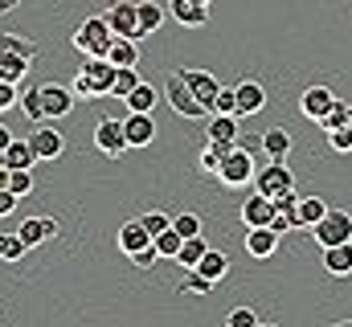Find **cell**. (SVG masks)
Here are the masks:
<instances>
[{
    "label": "cell",
    "mask_w": 352,
    "mask_h": 327,
    "mask_svg": "<svg viewBox=\"0 0 352 327\" xmlns=\"http://www.w3.org/2000/svg\"><path fill=\"white\" fill-rule=\"evenodd\" d=\"M111 41H115V33H111L107 16H90V21L78 25V33H74V49H82L87 58H107Z\"/></svg>",
    "instance_id": "obj_1"
},
{
    "label": "cell",
    "mask_w": 352,
    "mask_h": 327,
    "mask_svg": "<svg viewBox=\"0 0 352 327\" xmlns=\"http://www.w3.org/2000/svg\"><path fill=\"white\" fill-rule=\"evenodd\" d=\"M311 238H316L320 245L352 242V213H344V209H328V213L311 225Z\"/></svg>",
    "instance_id": "obj_2"
},
{
    "label": "cell",
    "mask_w": 352,
    "mask_h": 327,
    "mask_svg": "<svg viewBox=\"0 0 352 327\" xmlns=\"http://www.w3.org/2000/svg\"><path fill=\"white\" fill-rule=\"evenodd\" d=\"M254 156L246 152V148H238L234 144V152L226 156V164H221V172H217V180L221 184H230V188H246V184H254Z\"/></svg>",
    "instance_id": "obj_3"
},
{
    "label": "cell",
    "mask_w": 352,
    "mask_h": 327,
    "mask_svg": "<svg viewBox=\"0 0 352 327\" xmlns=\"http://www.w3.org/2000/svg\"><path fill=\"white\" fill-rule=\"evenodd\" d=\"M164 90H168V106H173L176 115H184V119H201V115L209 111V106H205V102L188 90V82L180 78V70H173V74H168Z\"/></svg>",
    "instance_id": "obj_4"
},
{
    "label": "cell",
    "mask_w": 352,
    "mask_h": 327,
    "mask_svg": "<svg viewBox=\"0 0 352 327\" xmlns=\"http://www.w3.org/2000/svg\"><path fill=\"white\" fill-rule=\"evenodd\" d=\"M254 188H258V192H266V196L274 201L278 192L295 188V176H291V168H287L283 160H270L263 172H254Z\"/></svg>",
    "instance_id": "obj_5"
},
{
    "label": "cell",
    "mask_w": 352,
    "mask_h": 327,
    "mask_svg": "<svg viewBox=\"0 0 352 327\" xmlns=\"http://www.w3.org/2000/svg\"><path fill=\"white\" fill-rule=\"evenodd\" d=\"M94 148L102 156H123L127 152V131H123V119H102L94 127Z\"/></svg>",
    "instance_id": "obj_6"
},
{
    "label": "cell",
    "mask_w": 352,
    "mask_h": 327,
    "mask_svg": "<svg viewBox=\"0 0 352 327\" xmlns=\"http://www.w3.org/2000/svg\"><path fill=\"white\" fill-rule=\"evenodd\" d=\"M107 25H111V33H115V37H135V41H140V16H135V4H131V0L111 4Z\"/></svg>",
    "instance_id": "obj_7"
},
{
    "label": "cell",
    "mask_w": 352,
    "mask_h": 327,
    "mask_svg": "<svg viewBox=\"0 0 352 327\" xmlns=\"http://www.w3.org/2000/svg\"><path fill=\"white\" fill-rule=\"evenodd\" d=\"M123 131H127V148H148L156 139V123H152L148 111H131L123 119Z\"/></svg>",
    "instance_id": "obj_8"
},
{
    "label": "cell",
    "mask_w": 352,
    "mask_h": 327,
    "mask_svg": "<svg viewBox=\"0 0 352 327\" xmlns=\"http://www.w3.org/2000/svg\"><path fill=\"white\" fill-rule=\"evenodd\" d=\"M41 106H45V119H66L74 106V90L50 82V86H41Z\"/></svg>",
    "instance_id": "obj_9"
},
{
    "label": "cell",
    "mask_w": 352,
    "mask_h": 327,
    "mask_svg": "<svg viewBox=\"0 0 352 327\" xmlns=\"http://www.w3.org/2000/svg\"><path fill=\"white\" fill-rule=\"evenodd\" d=\"M29 148L37 160H58L62 156V131H54L50 123H37V131L29 135Z\"/></svg>",
    "instance_id": "obj_10"
},
{
    "label": "cell",
    "mask_w": 352,
    "mask_h": 327,
    "mask_svg": "<svg viewBox=\"0 0 352 327\" xmlns=\"http://www.w3.org/2000/svg\"><path fill=\"white\" fill-rule=\"evenodd\" d=\"M332 106H336V94H332L328 86H307V90H303V115H307V119L324 123Z\"/></svg>",
    "instance_id": "obj_11"
},
{
    "label": "cell",
    "mask_w": 352,
    "mask_h": 327,
    "mask_svg": "<svg viewBox=\"0 0 352 327\" xmlns=\"http://www.w3.org/2000/svg\"><path fill=\"white\" fill-rule=\"evenodd\" d=\"M242 221H246V229H250V225H270V221H274V201L254 188V196L242 201Z\"/></svg>",
    "instance_id": "obj_12"
},
{
    "label": "cell",
    "mask_w": 352,
    "mask_h": 327,
    "mask_svg": "<svg viewBox=\"0 0 352 327\" xmlns=\"http://www.w3.org/2000/svg\"><path fill=\"white\" fill-rule=\"evenodd\" d=\"M180 78L188 82V90H192V94H197V98H201V102H205L209 111H213V98H217L221 82L213 78L209 70H180Z\"/></svg>",
    "instance_id": "obj_13"
},
{
    "label": "cell",
    "mask_w": 352,
    "mask_h": 327,
    "mask_svg": "<svg viewBox=\"0 0 352 327\" xmlns=\"http://www.w3.org/2000/svg\"><path fill=\"white\" fill-rule=\"evenodd\" d=\"M274 249H278V234H274L270 225H250V229H246V253H250V258H263L266 262Z\"/></svg>",
    "instance_id": "obj_14"
},
{
    "label": "cell",
    "mask_w": 352,
    "mask_h": 327,
    "mask_svg": "<svg viewBox=\"0 0 352 327\" xmlns=\"http://www.w3.org/2000/svg\"><path fill=\"white\" fill-rule=\"evenodd\" d=\"M25 245H41V242H54L58 238V221L54 217H29V221H21V229H16Z\"/></svg>",
    "instance_id": "obj_15"
},
{
    "label": "cell",
    "mask_w": 352,
    "mask_h": 327,
    "mask_svg": "<svg viewBox=\"0 0 352 327\" xmlns=\"http://www.w3.org/2000/svg\"><path fill=\"white\" fill-rule=\"evenodd\" d=\"M324 270H328L332 278H349L352 274V242L324 245Z\"/></svg>",
    "instance_id": "obj_16"
},
{
    "label": "cell",
    "mask_w": 352,
    "mask_h": 327,
    "mask_svg": "<svg viewBox=\"0 0 352 327\" xmlns=\"http://www.w3.org/2000/svg\"><path fill=\"white\" fill-rule=\"evenodd\" d=\"M152 242H156V238L144 229V221H140V217H135V221H127V225L119 229V249H123L127 258H131V253H140V249H148Z\"/></svg>",
    "instance_id": "obj_17"
},
{
    "label": "cell",
    "mask_w": 352,
    "mask_h": 327,
    "mask_svg": "<svg viewBox=\"0 0 352 327\" xmlns=\"http://www.w3.org/2000/svg\"><path fill=\"white\" fill-rule=\"evenodd\" d=\"M173 21L184 29H201L209 21V4H197V0H173Z\"/></svg>",
    "instance_id": "obj_18"
},
{
    "label": "cell",
    "mask_w": 352,
    "mask_h": 327,
    "mask_svg": "<svg viewBox=\"0 0 352 327\" xmlns=\"http://www.w3.org/2000/svg\"><path fill=\"white\" fill-rule=\"evenodd\" d=\"M234 94H238V115H258L266 106V90L258 82H238Z\"/></svg>",
    "instance_id": "obj_19"
},
{
    "label": "cell",
    "mask_w": 352,
    "mask_h": 327,
    "mask_svg": "<svg viewBox=\"0 0 352 327\" xmlns=\"http://www.w3.org/2000/svg\"><path fill=\"white\" fill-rule=\"evenodd\" d=\"M115 62H107V58H90L87 66H82V74H87L94 86H98V94H111V86H115Z\"/></svg>",
    "instance_id": "obj_20"
},
{
    "label": "cell",
    "mask_w": 352,
    "mask_h": 327,
    "mask_svg": "<svg viewBox=\"0 0 352 327\" xmlns=\"http://www.w3.org/2000/svg\"><path fill=\"white\" fill-rule=\"evenodd\" d=\"M263 152L270 160H287V152H291V131L287 127H270L263 131Z\"/></svg>",
    "instance_id": "obj_21"
},
{
    "label": "cell",
    "mask_w": 352,
    "mask_h": 327,
    "mask_svg": "<svg viewBox=\"0 0 352 327\" xmlns=\"http://www.w3.org/2000/svg\"><path fill=\"white\" fill-rule=\"evenodd\" d=\"M107 62H115V66H140L135 37H115V41H111V49H107Z\"/></svg>",
    "instance_id": "obj_22"
},
{
    "label": "cell",
    "mask_w": 352,
    "mask_h": 327,
    "mask_svg": "<svg viewBox=\"0 0 352 327\" xmlns=\"http://www.w3.org/2000/svg\"><path fill=\"white\" fill-rule=\"evenodd\" d=\"M234 152V144H221V139H209L205 144V152H201V172H209V176H217L221 172V164H226V156Z\"/></svg>",
    "instance_id": "obj_23"
},
{
    "label": "cell",
    "mask_w": 352,
    "mask_h": 327,
    "mask_svg": "<svg viewBox=\"0 0 352 327\" xmlns=\"http://www.w3.org/2000/svg\"><path fill=\"white\" fill-rule=\"evenodd\" d=\"M135 16H140V37H148V33H156L164 25V8L152 4V0H140L135 4Z\"/></svg>",
    "instance_id": "obj_24"
},
{
    "label": "cell",
    "mask_w": 352,
    "mask_h": 327,
    "mask_svg": "<svg viewBox=\"0 0 352 327\" xmlns=\"http://www.w3.org/2000/svg\"><path fill=\"white\" fill-rule=\"evenodd\" d=\"M123 102H127V111H148V115H152V106L160 102V90H156L152 82H140V86H135Z\"/></svg>",
    "instance_id": "obj_25"
},
{
    "label": "cell",
    "mask_w": 352,
    "mask_h": 327,
    "mask_svg": "<svg viewBox=\"0 0 352 327\" xmlns=\"http://www.w3.org/2000/svg\"><path fill=\"white\" fill-rule=\"evenodd\" d=\"M192 270H201L205 278H213V282H217V278H226V270H230V258H226L221 249H205V253H201V262H197Z\"/></svg>",
    "instance_id": "obj_26"
},
{
    "label": "cell",
    "mask_w": 352,
    "mask_h": 327,
    "mask_svg": "<svg viewBox=\"0 0 352 327\" xmlns=\"http://www.w3.org/2000/svg\"><path fill=\"white\" fill-rule=\"evenodd\" d=\"M205 249H209L205 234H197V238H184V242H180V249H176V258H173V262H180L184 270H192V266L201 262V253H205Z\"/></svg>",
    "instance_id": "obj_27"
},
{
    "label": "cell",
    "mask_w": 352,
    "mask_h": 327,
    "mask_svg": "<svg viewBox=\"0 0 352 327\" xmlns=\"http://www.w3.org/2000/svg\"><path fill=\"white\" fill-rule=\"evenodd\" d=\"M29 74V58L12 54V49H0V78L4 82H21Z\"/></svg>",
    "instance_id": "obj_28"
},
{
    "label": "cell",
    "mask_w": 352,
    "mask_h": 327,
    "mask_svg": "<svg viewBox=\"0 0 352 327\" xmlns=\"http://www.w3.org/2000/svg\"><path fill=\"white\" fill-rule=\"evenodd\" d=\"M209 139L238 144V115H213V119H209Z\"/></svg>",
    "instance_id": "obj_29"
},
{
    "label": "cell",
    "mask_w": 352,
    "mask_h": 327,
    "mask_svg": "<svg viewBox=\"0 0 352 327\" xmlns=\"http://www.w3.org/2000/svg\"><path fill=\"white\" fill-rule=\"evenodd\" d=\"M33 164H37V156H33L29 139H12L4 148V168H33Z\"/></svg>",
    "instance_id": "obj_30"
},
{
    "label": "cell",
    "mask_w": 352,
    "mask_h": 327,
    "mask_svg": "<svg viewBox=\"0 0 352 327\" xmlns=\"http://www.w3.org/2000/svg\"><path fill=\"white\" fill-rule=\"evenodd\" d=\"M0 184H4L8 192H16V196L33 192V176H29V168H4V172H0Z\"/></svg>",
    "instance_id": "obj_31"
},
{
    "label": "cell",
    "mask_w": 352,
    "mask_h": 327,
    "mask_svg": "<svg viewBox=\"0 0 352 327\" xmlns=\"http://www.w3.org/2000/svg\"><path fill=\"white\" fill-rule=\"evenodd\" d=\"M295 213H299V225L311 234V225H316V221L328 213V205H324L320 196H299V209H295Z\"/></svg>",
    "instance_id": "obj_32"
},
{
    "label": "cell",
    "mask_w": 352,
    "mask_h": 327,
    "mask_svg": "<svg viewBox=\"0 0 352 327\" xmlns=\"http://www.w3.org/2000/svg\"><path fill=\"white\" fill-rule=\"evenodd\" d=\"M135 86H140V74H135V66H119V70H115V86H111V94H115V98H127Z\"/></svg>",
    "instance_id": "obj_33"
},
{
    "label": "cell",
    "mask_w": 352,
    "mask_h": 327,
    "mask_svg": "<svg viewBox=\"0 0 352 327\" xmlns=\"http://www.w3.org/2000/svg\"><path fill=\"white\" fill-rule=\"evenodd\" d=\"M21 106H25V115H29L33 123H45V106H41V86L25 90V94H21Z\"/></svg>",
    "instance_id": "obj_34"
},
{
    "label": "cell",
    "mask_w": 352,
    "mask_h": 327,
    "mask_svg": "<svg viewBox=\"0 0 352 327\" xmlns=\"http://www.w3.org/2000/svg\"><path fill=\"white\" fill-rule=\"evenodd\" d=\"M25 249H29V245H25L21 234H0V258H4V262H21Z\"/></svg>",
    "instance_id": "obj_35"
},
{
    "label": "cell",
    "mask_w": 352,
    "mask_h": 327,
    "mask_svg": "<svg viewBox=\"0 0 352 327\" xmlns=\"http://www.w3.org/2000/svg\"><path fill=\"white\" fill-rule=\"evenodd\" d=\"M0 49H12V54H21V58H37V45L33 41H25V37H12V33H0Z\"/></svg>",
    "instance_id": "obj_36"
},
{
    "label": "cell",
    "mask_w": 352,
    "mask_h": 327,
    "mask_svg": "<svg viewBox=\"0 0 352 327\" xmlns=\"http://www.w3.org/2000/svg\"><path fill=\"white\" fill-rule=\"evenodd\" d=\"M180 234H176V225H168L164 234H156V249H160V258H176V249H180Z\"/></svg>",
    "instance_id": "obj_37"
},
{
    "label": "cell",
    "mask_w": 352,
    "mask_h": 327,
    "mask_svg": "<svg viewBox=\"0 0 352 327\" xmlns=\"http://www.w3.org/2000/svg\"><path fill=\"white\" fill-rule=\"evenodd\" d=\"M213 115H238V94L234 90H217V98H213Z\"/></svg>",
    "instance_id": "obj_38"
},
{
    "label": "cell",
    "mask_w": 352,
    "mask_h": 327,
    "mask_svg": "<svg viewBox=\"0 0 352 327\" xmlns=\"http://www.w3.org/2000/svg\"><path fill=\"white\" fill-rule=\"evenodd\" d=\"M332 127H349V102H340V98H336V106L324 119V131H332Z\"/></svg>",
    "instance_id": "obj_39"
},
{
    "label": "cell",
    "mask_w": 352,
    "mask_h": 327,
    "mask_svg": "<svg viewBox=\"0 0 352 327\" xmlns=\"http://www.w3.org/2000/svg\"><path fill=\"white\" fill-rule=\"evenodd\" d=\"M328 144H332V152H352V127H332Z\"/></svg>",
    "instance_id": "obj_40"
},
{
    "label": "cell",
    "mask_w": 352,
    "mask_h": 327,
    "mask_svg": "<svg viewBox=\"0 0 352 327\" xmlns=\"http://www.w3.org/2000/svg\"><path fill=\"white\" fill-rule=\"evenodd\" d=\"M173 225H176L180 238H197V234H201V217H192V213H180Z\"/></svg>",
    "instance_id": "obj_41"
},
{
    "label": "cell",
    "mask_w": 352,
    "mask_h": 327,
    "mask_svg": "<svg viewBox=\"0 0 352 327\" xmlns=\"http://www.w3.org/2000/svg\"><path fill=\"white\" fill-rule=\"evenodd\" d=\"M226 324L230 327H258V315H254L250 307H234V311L226 315Z\"/></svg>",
    "instance_id": "obj_42"
},
{
    "label": "cell",
    "mask_w": 352,
    "mask_h": 327,
    "mask_svg": "<svg viewBox=\"0 0 352 327\" xmlns=\"http://www.w3.org/2000/svg\"><path fill=\"white\" fill-rule=\"evenodd\" d=\"M70 90H74V98H102V94H98V86H94L82 70L74 74V86H70Z\"/></svg>",
    "instance_id": "obj_43"
},
{
    "label": "cell",
    "mask_w": 352,
    "mask_h": 327,
    "mask_svg": "<svg viewBox=\"0 0 352 327\" xmlns=\"http://www.w3.org/2000/svg\"><path fill=\"white\" fill-rule=\"evenodd\" d=\"M184 291H188V295H209V291H213V278H205L201 270H192L188 282H184Z\"/></svg>",
    "instance_id": "obj_44"
},
{
    "label": "cell",
    "mask_w": 352,
    "mask_h": 327,
    "mask_svg": "<svg viewBox=\"0 0 352 327\" xmlns=\"http://www.w3.org/2000/svg\"><path fill=\"white\" fill-rule=\"evenodd\" d=\"M140 221H144V229H148V234H152V238H156V234H164V229H168V225H173V221H168V217H164V213H144V217H140Z\"/></svg>",
    "instance_id": "obj_45"
},
{
    "label": "cell",
    "mask_w": 352,
    "mask_h": 327,
    "mask_svg": "<svg viewBox=\"0 0 352 327\" xmlns=\"http://www.w3.org/2000/svg\"><path fill=\"white\" fill-rule=\"evenodd\" d=\"M131 262H135L140 270H152V266L160 262V249H156V242L148 245V249H140V253H131Z\"/></svg>",
    "instance_id": "obj_46"
},
{
    "label": "cell",
    "mask_w": 352,
    "mask_h": 327,
    "mask_svg": "<svg viewBox=\"0 0 352 327\" xmlns=\"http://www.w3.org/2000/svg\"><path fill=\"white\" fill-rule=\"evenodd\" d=\"M16 102H21L16 82H4V78H0V111H8V106H16Z\"/></svg>",
    "instance_id": "obj_47"
},
{
    "label": "cell",
    "mask_w": 352,
    "mask_h": 327,
    "mask_svg": "<svg viewBox=\"0 0 352 327\" xmlns=\"http://www.w3.org/2000/svg\"><path fill=\"white\" fill-rule=\"evenodd\" d=\"M16 201H21V196H16V192H8V188L0 184V217H8V213L16 209Z\"/></svg>",
    "instance_id": "obj_48"
},
{
    "label": "cell",
    "mask_w": 352,
    "mask_h": 327,
    "mask_svg": "<svg viewBox=\"0 0 352 327\" xmlns=\"http://www.w3.org/2000/svg\"><path fill=\"white\" fill-rule=\"evenodd\" d=\"M8 144H12V131H8V127H0V152H4Z\"/></svg>",
    "instance_id": "obj_49"
},
{
    "label": "cell",
    "mask_w": 352,
    "mask_h": 327,
    "mask_svg": "<svg viewBox=\"0 0 352 327\" xmlns=\"http://www.w3.org/2000/svg\"><path fill=\"white\" fill-rule=\"evenodd\" d=\"M16 4H21V0H0V16H4V12H12Z\"/></svg>",
    "instance_id": "obj_50"
},
{
    "label": "cell",
    "mask_w": 352,
    "mask_h": 327,
    "mask_svg": "<svg viewBox=\"0 0 352 327\" xmlns=\"http://www.w3.org/2000/svg\"><path fill=\"white\" fill-rule=\"evenodd\" d=\"M349 127H352V102H349Z\"/></svg>",
    "instance_id": "obj_51"
},
{
    "label": "cell",
    "mask_w": 352,
    "mask_h": 327,
    "mask_svg": "<svg viewBox=\"0 0 352 327\" xmlns=\"http://www.w3.org/2000/svg\"><path fill=\"white\" fill-rule=\"evenodd\" d=\"M197 4H209V0H197Z\"/></svg>",
    "instance_id": "obj_52"
}]
</instances>
